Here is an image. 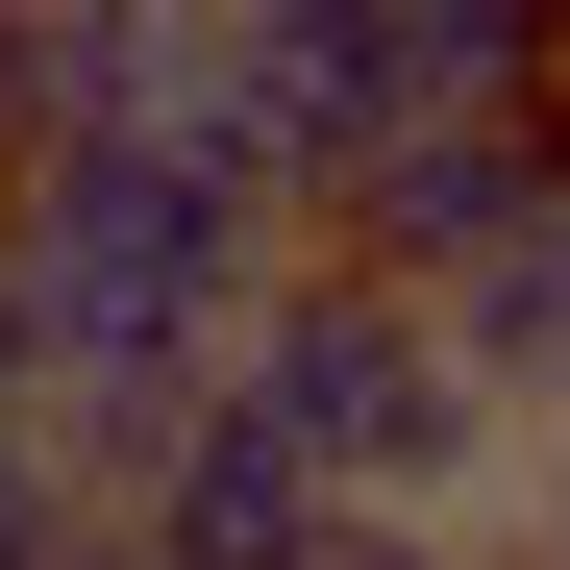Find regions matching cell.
I'll list each match as a JSON object with an SVG mask.
<instances>
[{
	"mask_svg": "<svg viewBox=\"0 0 570 570\" xmlns=\"http://www.w3.org/2000/svg\"><path fill=\"white\" fill-rule=\"evenodd\" d=\"M224 397H248L273 446H323L347 497H422V521H471V497H497V372L446 347V298H422V273H372V248H323V224L248 273Z\"/></svg>",
	"mask_w": 570,
	"mask_h": 570,
	"instance_id": "6da1fadb",
	"label": "cell"
}]
</instances>
